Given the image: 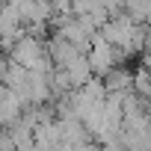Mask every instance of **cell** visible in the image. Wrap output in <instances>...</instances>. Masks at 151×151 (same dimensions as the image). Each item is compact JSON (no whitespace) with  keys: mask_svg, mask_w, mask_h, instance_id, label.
<instances>
[{"mask_svg":"<svg viewBox=\"0 0 151 151\" xmlns=\"http://www.w3.org/2000/svg\"><path fill=\"white\" fill-rule=\"evenodd\" d=\"M74 151H101V145H98V142H86V145H80V148H74Z\"/></svg>","mask_w":151,"mask_h":151,"instance_id":"3957f363","label":"cell"},{"mask_svg":"<svg viewBox=\"0 0 151 151\" xmlns=\"http://www.w3.org/2000/svg\"><path fill=\"white\" fill-rule=\"evenodd\" d=\"M142 65H145V68L151 71V53H145V62H142Z\"/></svg>","mask_w":151,"mask_h":151,"instance_id":"277c9868","label":"cell"},{"mask_svg":"<svg viewBox=\"0 0 151 151\" xmlns=\"http://www.w3.org/2000/svg\"><path fill=\"white\" fill-rule=\"evenodd\" d=\"M101 80H104L107 95H127V92H133V71H130L127 65L113 68L107 77H101Z\"/></svg>","mask_w":151,"mask_h":151,"instance_id":"6da1fadb","label":"cell"},{"mask_svg":"<svg viewBox=\"0 0 151 151\" xmlns=\"http://www.w3.org/2000/svg\"><path fill=\"white\" fill-rule=\"evenodd\" d=\"M133 92H136L145 104H151V71H148L145 65H139V68L133 71Z\"/></svg>","mask_w":151,"mask_h":151,"instance_id":"7a4b0ae2","label":"cell"}]
</instances>
